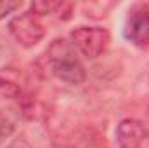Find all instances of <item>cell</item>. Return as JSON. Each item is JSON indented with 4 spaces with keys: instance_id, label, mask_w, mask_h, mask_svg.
I'll return each mask as SVG.
<instances>
[{
    "instance_id": "5",
    "label": "cell",
    "mask_w": 149,
    "mask_h": 148,
    "mask_svg": "<svg viewBox=\"0 0 149 148\" xmlns=\"http://www.w3.org/2000/svg\"><path fill=\"white\" fill-rule=\"evenodd\" d=\"M63 148H109L106 136L95 129V127H80L74 129L73 132H70L64 141H63Z\"/></svg>"
},
{
    "instance_id": "11",
    "label": "cell",
    "mask_w": 149,
    "mask_h": 148,
    "mask_svg": "<svg viewBox=\"0 0 149 148\" xmlns=\"http://www.w3.org/2000/svg\"><path fill=\"white\" fill-rule=\"evenodd\" d=\"M71 11H73V5L68 4V2H57V7H56V12L61 19H70L71 16Z\"/></svg>"
},
{
    "instance_id": "10",
    "label": "cell",
    "mask_w": 149,
    "mask_h": 148,
    "mask_svg": "<svg viewBox=\"0 0 149 148\" xmlns=\"http://www.w3.org/2000/svg\"><path fill=\"white\" fill-rule=\"evenodd\" d=\"M21 2H10V0H2L0 2V19H3L5 16L12 14L16 9H19Z\"/></svg>"
},
{
    "instance_id": "2",
    "label": "cell",
    "mask_w": 149,
    "mask_h": 148,
    "mask_svg": "<svg viewBox=\"0 0 149 148\" xmlns=\"http://www.w3.org/2000/svg\"><path fill=\"white\" fill-rule=\"evenodd\" d=\"M109 32L102 26H78L70 35V42L76 52L87 59H97L102 56L109 45Z\"/></svg>"
},
{
    "instance_id": "7",
    "label": "cell",
    "mask_w": 149,
    "mask_h": 148,
    "mask_svg": "<svg viewBox=\"0 0 149 148\" xmlns=\"http://www.w3.org/2000/svg\"><path fill=\"white\" fill-rule=\"evenodd\" d=\"M0 96L7 99H21L23 98V85L19 80V73L14 68H2L0 70Z\"/></svg>"
},
{
    "instance_id": "1",
    "label": "cell",
    "mask_w": 149,
    "mask_h": 148,
    "mask_svg": "<svg viewBox=\"0 0 149 148\" xmlns=\"http://www.w3.org/2000/svg\"><path fill=\"white\" fill-rule=\"evenodd\" d=\"M45 61L49 72L64 84L80 85L87 78V70L80 61L76 49L66 38H56L50 42L45 51Z\"/></svg>"
},
{
    "instance_id": "9",
    "label": "cell",
    "mask_w": 149,
    "mask_h": 148,
    "mask_svg": "<svg viewBox=\"0 0 149 148\" xmlns=\"http://www.w3.org/2000/svg\"><path fill=\"white\" fill-rule=\"evenodd\" d=\"M12 134H14V124L9 118H5V117L0 115V145L5 140H9Z\"/></svg>"
},
{
    "instance_id": "6",
    "label": "cell",
    "mask_w": 149,
    "mask_h": 148,
    "mask_svg": "<svg viewBox=\"0 0 149 148\" xmlns=\"http://www.w3.org/2000/svg\"><path fill=\"white\" fill-rule=\"evenodd\" d=\"M146 138V129L137 118H123L116 125V143L120 148H139Z\"/></svg>"
},
{
    "instance_id": "12",
    "label": "cell",
    "mask_w": 149,
    "mask_h": 148,
    "mask_svg": "<svg viewBox=\"0 0 149 148\" xmlns=\"http://www.w3.org/2000/svg\"><path fill=\"white\" fill-rule=\"evenodd\" d=\"M5 148H31V145H30V141L21 134V136H16L14 140H10V141L5 145Z\"/></svg>"
},
{
    "instance_id": "8",
    "label": "cell",
    "mask_w": 149,
    "mask_h": 148,
    "mask_svg": "<svg viewBox=\"0 0 149 148\" xmlns=\"http://www.w3.org/2000/svg\"><path fill=\"white\" fill-rule=\"evenodd\" d=\"M56 7H57V2H50V0L33 2L31 4V12L35 16H47V14H54Z\"/></svg>"
},
{
    "instance_id": "3",
    "label": "cell",
    "mask_w": 149,
    "mask_h": 148,
    "mask_svg": "<svg viewBox=\"0 0 149 148\" xmlns=\"http://www.w3.org/2000/svg\"><path fill=\"white\" fill-rule=\"evenodd\" d=\"M9 33L12 35V38L19 45L30 49V47H35L38 42L43 40L45 28L40 23L38 16H35L31 11H28V12L14 16L9 21Z\"/></svg>"
},
{
    "instance_id": "13",
    "label": "cell",
    "mask_w": 149,
    "mask_h": 148,
    "mask_svg": "<svg viewBox=\"0 0 149 148\" xmlns=\"http://www.w3.org/2000/svg\"><path fill=\"white\" fill-rule=\"evenodd\" d=\"M0 56H2V45H0Z\"/></svg>"
},
{
    "instance_id": "4",
    "label": "cell",
    "mask_w": 149,
    "mask_h": 148,
    "mask_svg": "<svg viewBox=\"0 0 149 148\" xmlns=\"http://www.w3.org/2000/svg\"><path fill=\"white\" fill-rule=\"evenodd\" d=\"M123 35L132 45L149 49V5H141L130 12L125 21Z\"/></svg>"
}]
</instances>
